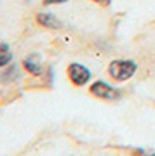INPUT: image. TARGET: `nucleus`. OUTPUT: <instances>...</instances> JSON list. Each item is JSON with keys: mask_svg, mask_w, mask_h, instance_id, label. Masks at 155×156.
Wrapping results in <instances>:
<instances>
[{"mask_svg": "<svg viewBox=\"0 0 155 156\" xmlns=\"http://www.w3.org/2000/svg\"><path fill=\"white\" fill-rule=\"evenodd\" d=\"M138 69V64L131 59H115V61L110 62L108 66V73L110 76L117 82H126L133 76Z\"/></svg>", "mask_w": 155, "mask_h": 156, "instance_id": "obj_1", "label": "nucleus"}, {"mask_svg": "<svg viewBox=\"0 0 155 156\" xmlns=\"http://www.w3.org/2000/svg\"><path fill=\"white\" fill-rule=\"evenodd\" d=\"M89 94L93 97H98V99H103V101H117L120 99V90L112 87L110 83H106L103 80H98L94 83L89 87Z\"/></svg>", "mask_w": 155, "mask_h": 156, "instance_id": "obj_2", "label": "nucleus"}, {"mask_svg": "<svg viewBox=\"0 0 155 156\" xmlns=\"http://www.w3.org/2000/svg\"><path fill=\"white\" fill-rule=\"evenodd\" d=\"M66 75H68V80L72 82V85L75 87H84V85L89 83V80H91V69L85 68L84 64L80 62H72L66 69Z\"/></svg>", "mask_w": 155, "mask_h": 156, "instance_id": "obj_3", "label": "nucleus"}, {"mask_svg": "<svg viewBox=\"0 0 155 156\" xmlns=\"http://www.w3.org/2000/svg\"><path fill=\"white\" fill-rule=\"evenodd\" d=\"M23 68H25L30 75H33V76H40L42 71H44V68H42V59H40L39 54H30L28 57H25Z\"/></svg>", "mask_w": 155, "mask_h": 156, "instance_id": "obj_4", "label": "nucleus"}, {"mask_svg": "<svg viewBox=\"0 0 155 156\" xmlns=\"http://www.w3.org/2000/svg\"><path fill=\"white\" fill-rule=\"evenodd\" d=\"M35 19H37V23H39L40 26H44L47 30H59L63 26L59 19L54 14H49V12H39Z\"/></svg>", "mask_w": 155, "mask_h": 156, "instance_id": "obj_5", "label": "nucleus"}, {"mask_svg": "<svg viewBox=\"0 0 155 156\" xmlns=\"http://www.w3.org/2000/svg\"><path fill=\"white\" fill-rule=\"evenodd\" d=\"M12 62V52H11V47L4 42H0V69L2 68L9 66Z\"/></svg>", "mask_w": 155, "mask_h": 156, "instance_id": "obj_6", "label": "nucleus"}, {"mask_svg": "<svg viewBox=\"0 0 155 156\" xmlns=\"http://www.w3.org/2000/svg\"><path fill=\"white\" fill-rule=\"evenodd\" d=\"M68 0H42L44 5H59V4H66Z\"/></svg>", "mask_w": 155, "mask_h": 156, "instance_id": "obj_7", "label": "nucleus"}, {"mask_svg": "<svg viewBox=\"0 0 155 156\" xmlns=\"http://www.w3.org/2000/svg\"><path fill=\"white\" fill-rule=\"evenodd\" d=\"M93 2H96V4H100V5H103V7H106V5L112 4V0H93Z\"/></svg>", "mask_w": 155, "mask_h": 156, "instance_id": "obj_8", "label": "nucleus"}, {"mask_svg": "<svg viewBox=\"0 0 155 156\" xmlns=\"http://www.w3.org/2000/svg\"><path fill=\"white\" fill-rule=\"evenodd\" d=\"M136 156H155V153H152V151H139Z\"/></svg>", "mask_w": 155, "mask_h": 156, "instance_id": "obj_9", "label": "nucleus"}]
</instances>
